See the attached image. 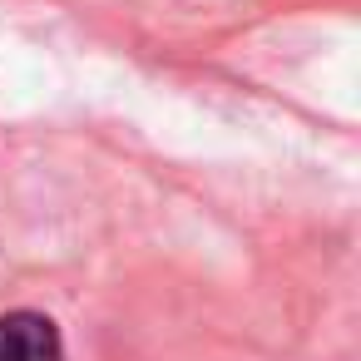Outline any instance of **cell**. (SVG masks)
Wrapping results in <instances>:
<instances>
[{"label": "cell", "instance_id": "6da1fadb", "mask_svg": "<svg viewBox=\"0 0 361 361\" xmlns=\"http://www.w3.org/2000/svg\"><path fill=\"white\" fill-rule=\"evenodd\" d=\"M0 361H65L60 326L40 312H6L0 317Z\"/></svg>", "mask_w": 361, "mask_h": 361}]
</instances>
